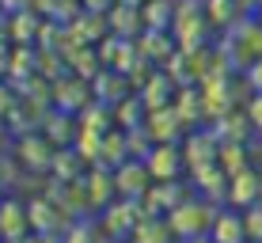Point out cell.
I'll return each mask as SVG.
<instances>
[{
	"mask_svg": "<svg viewBox=\"0 0 262 243\" xmlns=\"http://www.w3.org/2000/svg\"><path fill=\"white\" fill-rule=\"evenodd\" d=\"M148 217L144 213L141 202H133V197H118V202H111L103 213H99V228L106 232V239L111 243H125L133 239V232H137V224Z\"/></svg>",
	"mask_w": 262,
	"mask_h": 243,
	"instance_id": "4",
	"label": "cell"
},
{
	"mask_svg": "<svg viewBox=\"0 0 262 243\" xmlns=\"http://www.w3.org/2000/svg\"><path fill=\"white\" fill-rule=\"evenodd\" d=\"M84 194H88V202H92V209H95V217L106 209L111 202H118V186H114V171H106V167H88L84 171Z\"/></svg>",
	"mask_w": 262,
	"mask_h": 243,
	"instance_id": "14",
	"label": "cell"
},
{
	"mask_svg": "<svg viewBox=\"0 0 262 243\" xmlns=\"http://www.w3.org/2000/svg\"><path fill=\"white\" fill-rule=\"evenodd\" d=\"M84 160L76 156V148H57V156H53V167H50V179H57V183H80L84 179Z\"/></svg>",
	"mask_w": 262,
	"mask_h": 243,
	"instance_id": "32",
	"label": "cell"
},
{
	"mask_svg": "<svg viewBox=\"0 0 262 243\" xmlns=\"http://www.w3.org/2000/svg\"><path fill=\"white\" fill-rule=\"evenodd\" d=\"M129 137H125V129H111L103 137V156H99V167L106 171H118L122 164H129Z\"/></svg>",
	"mask_w": 262,
	"mask_h": 243,
	"instance_id": "30",
	"label": "cell"
},
{
	"mask_svg": "<svg viewBox=\"0 0 262 243\" xmlns=\"http://www.w3.org/2000/svg\"><path fill=\"white\" fill-rule=\"evenodd\" d=\"M144 129H148L152 145H183L186 133H190V129L183 125V118L175 114V106L152 111V114H148V122H144Z\"/></svg>",
	"mask_w": 262,
	"mask_h": 243,
	"instance_id": "12",
	"label": "cell"
},
{
	"mask_svg": "<svg viewBox=\"0 0 262 243\" xmlns=\"http://www.w3.org/2000/svg\"><path fill=\"white\" fill-rule=\"evenodd\" d=\"M80 129L106 137L111 129H118V125H114V111H111V106H103V103H92L84 114H80Z\"/></svg>",
	"mask_w": 262,
	"mask_h": 243,
	"instance_id": "34",
	"label": "cell"
},
{
	"mask_svg": "<svg viewBox=\"0 0 262 243\" xmlns=\"http://www.w3.org/2000/svg\"><path fill=\"white\" fill-rule=\"evenodd\" d=\"M99 57H103V69H111V73H122V76H133L141 69V50L133 38H118V34H111L106 42H99Z\"/></svg>",
	"mask_w": 262,
	"mask_h": 243,
	"instance_id": "8",
	"label": "cell"
},
{
	"mask_svg": "<svg viewBox=\"0 0 262 243\" xmlns=\"http://www.w3.org/2000/svg\"><path fill=\"white\" fill-rule=\"evenodd\" d=\"M190 183H194V194H198V197H205V202L221 205V209L228 205L232 179H228V171H221V164H216V167H205V171H194Z\"/></svg>",
	"mask_w": 262,
	"mask_h": 243,
	"instance_id": "17",
	"label": "cell"
},
{
	"mask_svg": "<svg viewBox=\"0 0 262 243\" xmlns=\"http://www.w3.org/2000/svg\"><path fill=\"white\" fill-rule=\"evenodd\" d=\"M31 8L42 15V19H53V23H61V27H72V23L80 19V12H84L80 0H34Z\"/></svg>",
	"mask_w": 262,
	"mask_h": 243,
	"instance_id": "31",
	"label": "cell"
},
{
	"mask_svg": "<svg viewBox=\"0 0 262 243\" xmlns=\"http://www.w3.org/2000/svg\"><path fill=\"white\" fill-rule=\"evenodd\" d=\"M175 114L183 118L186 129H202V125H205L202 87H179V95H175Z\"/></svg>",
	"mask_w": 262,
	"mask_h": 243,
	"instance_id": "27",
	"label": "cell"
},
{
	"mask_svg": "<svg viewBox=\"0 0 262 243\" xmlns=\"http://www.w3.org/2000/svg\"><path fill=\"white\" fill-rule=\"evenodd\" d=\"M209 129L221 137V145H255V125L247 118V106H236L232 114H224L221 122H213Z\"/></svg>",
	"mask_w": 262,
	"mask_h": 243,
	"instance_id": "15",
	"label": "cell"
},
{
	"mask_svg": "<svg viewBox=\"0 0 262 243\" xmlns=\"http://www.w3.org/2000/svg\"><path fill=\"white\" fill-rule=\"evenodd\" d=\"M209 239L213 243H251L247 239V220H243V213L232 209V205H224V209L216 213V220H213Z\"/></svg>",
	"mask_w": 262,
	"mask_h": 243,
	"instance_id": "24",
	"label": "cell"
},
{
	"mask_svg": "<svg viewBox=\"0 0 262 243\" xmlns=\"http://www.w3.org/2000/svg\"><path fill=\"white\" fill-rule=\"evenodd\" d=\"M141 12H144V31L171 34V27H175V0H148Z\"/></svg>",
	"mask_w": 262,
	"mask_h": 243,
	"instance_id": "33",
	"label": "cell"
},
{
	"mask_svg": "<svg viewBox=\"0 0 262 243\" xmlns=\"http://www.w3.org/2000/svg\"><path fill=\"white\" fill-rule=\"evenodd\" d=\"M243 220H247V239L251 243H262V202L251 205V209L243 213Z\"/></svg>",
	"mask_w": 262,
	"mask_h": 243,
	"instance_id": "43",
	"label": "cell"
},
{
	"mask_svg": "<svg viewBox=\"0 0 262 243\" xmlns=\"http://www.w3.org/2000/svg\"><path fill=\"white\" fill-rule=\"evenodd\" d=\"M38 76V46H8L4 42V84L23 87Z\"/></svg>",
	"mask_w": 262,
	"mask_h": 243,
	"instance_id": "9",
	"label": "cell"
},
{
	"mask_svg": "<svg viewBox=\"0 0 262 243\" xmlns=\"http://www.w3.org/2000/svg\"><path fill=\"white\" fill-rule=\"evenodd\" d=\"M4 152H12V156L19 160V167L27 171V175H50L53 156H57V148L50 145L46 133H31V137H19V141H4Z\"/></svg>",
	"mask_w": 262,
	"mask_h": 243,
	"instance_id": "5",
	"label": "cell"
},
{
	"mask_svg": "<svg viewBox=\"0 0 262 243\" xmlns=\"http://www.w3.org/2000/svg\"><path fill=\"white\" fill-rule=\"evenodd\" d=\"M76 156L84 160V167H99V156H103V137L99 133H88V129H80L76 133Z\"/></svg>",
	"mask_w": 262,
	"mask_h": 243,
	"instance_id": "40",
	"label": "cell"
},
{
	"mask_svg": "<svg viewBox=\"0 0 262 243\" xmlns=\"http://www.w3.org/2000/svg\"><path fill=\"white\" fill-rule=\"evenodd\" d=\"M144 122H148V111H144V103H141L137 95H133V99H125L118 111H114V125H118V129H125V133L144 129Z\"/></svg>",
	"mask_w": 262,
	"mask_h": 243,
	"instance_id": "35",
	"label": "cell"
},
{
	"mask_svg": "<svg viewBox=\"0 0 262 243\" xmlns=\"http://www.w3.org/2000/svg\"><path fill=\"white\" fill-rule=\"evenodd\" d=\"M92 92H95V103L111 106V111H118L125 99L137 95V92H133V80L122 76V73H111V69H103V73H99V80L92 84Z\"/></svg>",
	"mask_w": 262,
	"mask_h": 243,
	"instance_id": "16",
	"label": "cell"
},
{
	"mask_svg": "<svg viewBox=\"0 0 262 243\" xmlns=\"http://www.w3.org/2000/svg\"><path fill=\"white\" fill-rule=\"evenodd\" d=\"M92 103H95V92H92V84H88V80L65 76V80H57V84H53V106H57V111H65V114H72V118H80Z\"/></svg>",
	"mask_w": 262,
	"mask_h": 243,
	"instance_id": "10",
	"label": "cell"
},
{
	"mask_svg": "<svg viewBox=\"0 0 262 243\" xmlns=\"http://www.w3.org/2000/svg\"><path fill=\"white\" fill-rule=\"evenodd\" d=\"M0 167H4V194H12L15 186H19V179L27 175V171L19 167V160H15L12 152H4V160H0Z\"/></svg>",
	"mask_w": 262,
	"mask_h": 243,
	"instance_id": "42",
	"label": "cell"
},
{
	"mask_svg": "<svg viewBox=\"0 0 262 243\" xmlns=\"http://www.w3.org/2000/svg\"><path fill=\"white\" fill-rule=\"evenodd\" d=\"M144 164H148V171H152V183H175V179L190 175V171H186L183 145H156Z\"/></svg>",
	"mask_w": 262,
	"mask_h": 243,
	"instance_id": "11",
	"label": "cell"
},
{
	"mask_svg": "<svg viewBox=\"0 0 262 243\" xmlns=\"http://www.w3.org/2000/svg\"><path fill=\"white\" fill-rule=\"evenodd\" d=\"M27 243H65V236H34V232H31Z\"/></svg>",
	"mask_w": 262,
	"mask_h": 243,
	"instance_id": "47",
	"label": "cell"
},
{
	"mask_svg": "<svg viewBox=\"0 0 262 243\" xmlns=\"http://www.w3.org/2000/svg\"><path fill=\"white\" fill-rule=\"evenodd\" d=\"M194 243H213V239H194Z\"/></svg>",
	"mask_w": 262,
	"mask_h": 243,
	"instance_id": "49",
	"label": "cell"
},
{
	"mask_svg": "<svg viewBox=\"0 0 262 243\" xmlns=\"http://www.w3.org/2000/svg\"><path fill=\"white\" fill-rule=\"evenodd\" d=\"M38 76L50 80V84H57V80L72 76L69 57H65V53H53V50H38Z\"/></svg>",
	"mask_w": 262,
	"mask_h": 243,
	"instance_id": "37",
	"label": "cell"
},
{
	"mask_svg": "<svg viewBox=\"0 0 262 243\" xmlns=\"http://www.w3.org/2000/svg\"><path fill=\"white\" fill-rule=\"evenodd\" d=\"M84 4V12H92V15H111V8L118 4V0H80Z\"/></svg>",
	"mask_w": 262,
	"mask_h": 243,
	"instance_id": "45",
	"label": "cell"
},
{
	"mask_svg": "<svg viewBox=\"0 0 262 243\" xmlns=\"http://www.w3.org/2000/svg\"><path fill=\"white\" fill-rule=\"evenodd\" d=\"M42 23H46V19H42L38 12L4 15V42H8V46H38Z\"/></svg>",
	"mask_w": 262,
	"mask_h": 243,
	"instance_id": "20",
	"label": "cell"
},
{
	"mask_svg": "<svg viewBox=\"0 0 262 243\" xmlns=\"http://www.w3.org/2000/svg\"><path fill=\"white\" fill-rule=\"evenodd\" d=\"M262 202V171L258 167H247L239 175H232V190H228V205L239 213H247L251 205Z\"/></svg>",
	"mask_w": 262,
	"mask_h": 243,
	"instance_id": "19",
	"label": "cell"
},
{
	"mask_svg": "<svg viewBox=\"0 0 262 243\" xmlns=\"http://www.w3.org/2000/svg\"><path fill=\"white\" fill-rule=\"evenodd\" d=\"M247 118H251V125H255V137L262 141V95L247 99Z\"/></svg>",
	"mask_w": 262,
	"mask_h": 243,
	"instance_id": "44",
	"label": "cell"
},
{
	"mask_svg": "<svg viewBox=\"0 0 262 243\" xmlns=\"http://www.w3.org/2000/svg\"><path fill=\"white\" fill-rule=\"evenodd\" d=\"M12 243H27V239H12Z\"/></svg>",
	"mask_w": 262,
	"mask_h": 243,
	"instance_id": "50",
	"label": "cell"
},
{
	"mask_svg": "<svg viewBox=\"0 0 262 243\" xmlns=\"http://www.w3.org/2000/svg\"><path fill=\"white\" fill-rule=\"evenodd\" d=\"M114 186H118V197H133V202H144V194L152 190V171L144 160H129L114 171Z\"/></svg>",
	"mask_w": 262,
	"mask_h": 243,
	"instance_id": "13",
	"label": "cell"
},
{
	"mask_svg": "<svg viewBox=\"0 0 262 243\" xmlns=\"http://www.w3.org/2000/svg\"><path fill=\"white\" fill-rule=\"evenodd\" d=\"M216 50H221L224 65L236 76H247L262 61V19L258 15H243L232 31H224L216 38Z\"/></svg>",
	"mask_w": 262,
	"mask_h": 243,
	"instance_id": "1",
	"label": "cell"
},
{
	"mask_svg": "<svg viewBox=\"0 0 262 243\" xmlns=\"http://www.w3.org/2000/svg\"><path fill=\"white\" fill-rule=\"evenodd\" d=\"M69 34H72V46H99V42L111 38V23H106V15L80 12V19L69 27Z\"/></svg>",
	"mask_w": 262,
	"mask_h": 243,
	"instance_id": "25",
	"label": "cell"
},
{
	"mask_svg": "<svg viewBox=\"0 0 262 243\" xmlns=\"http://www.w3.org/2000/svg\"><path fill=\"white\" fill-rule=\"evenodd\" d=\"M137 50H141V57L148 61V65H156V69H164L167 61H171V53H175V38L164 31H144L141 38H137Z\"/></svg>",
	"mask_w": 262,
	"mask_h": 243,
	"instance_id": "26",
	"label": "cell"
},
{
	"mask_svg": "<svg viewBox=\"0 0 262 243\" xmlns=\"http://www.w3.org/2000/svg\"><path fill=\"white\" fill-rule=\"evenodd\" d=\"M106 23H111V34H118V38H133L137 42L141 34H144V12L137 4H114L111 8V15H106Z\"/></svg>",
	"mask_w": 262,
	"mask_h": 243,
	"instance_id": "23",
	"label": "cell"
},
{
	"mask_svg": "<svg viewBox=\"0 0 262 243\" xmlns=\"http://www.w3.org/2000/svg\"><path fill=\"white\" fill-rule=\"evenodd\" d=\"M205 15H209L216 38H221V34H224V31H232V27H236L247 12L239 8V0H205Z\"/></svg>",
	"mask_w": 262,
	"mask_h": 243,
	"instance_id": "29",
	"label": "cell"
},
{
	"mask_svg": "<svg viewBox=\"0 0 262 243\" xmlns=\"http://www.w3.org/2000/svg\"><path fill=\"white\" fill-rule=\"evenodd\" d=\"M125 137H129V156L133 160H148L152 156V137H148V129H133V133H125Z\"/></svg>",
	"mask_w": 262,
	"mask_h": 243,
	"instance_id": "41",
	"label": "cell"
},
{
	"mask_svg": "<svg viewBox=\"0 0 262 243\" xmlns=\"http://www.w3.org/2000/svg\"><path fill=\"white\" fill-rule=\"evenodd\" d=\"M171 38L183 53H198L216 46V31L205 15V0H175V27H171Z\"/></svg>",
	"mask_w": 262,
	"mask_h": 243,
	"instance_id": "2",
	"label": "cell"
},
{
	"mask_svg": "<svg viewBox=\"0 0 262 243\" xmlns=\"http://www.w3.org/2000/svg\"><path fill=\"white\" fill-rule=\"evenodd\" d=\"M243 80H247V87H251V95H262V61H258V65H255V69H251V73H247V76H243Z\"/></svg>",
	"mask_w": 262,
	"mask_h": 243,
	"instance_id": "46",
	"label": "cell"
},
{
	"mask_svg": "<svg viewBox=\"0 0 262 243\" xmlns=\"http://www.w3.org/2000/svg\"><path fill=\"white\" fill-rule=\"evenodd\" d=\"M122 4H137V8H144V4H148V0H122Z\"/></svg>",
	"mask_w": 262,
	"mask_h": 243,
	"instance_id": "48",
	"label": "cell"
},
{
	"mask_svg": "<svg viewBox=\"0 0 262 243\" xmlns=\"http://www.w3.org/2000/svg\"><path fill=\"white\" fill-rule=\"evenodd\" d=\"M183 156H186V171H205V167H216V160H221V137L209 129V125H202V129H190L183 141Z\"/></svg>",
	"mask_w": 262,
	"mask_h": 243,
	"instance_id": "7",
	"label": "cell"
},
{
	"mask_svg": "<svg viewBox=\"0 0 262 243\" xmlns=\"http://www.w3.org/2000/svg\"><path fill=\"white\" fill-rule=\"evenodd\" d=\"M216 164H221V171H228V179L247 171L251 167V145H221V160Z\"/></svg>",
	"mask_w": 262,
	"mask_h": 243,
	"instance_id": "38",
	"label": "cell"
},
{
	"mask_svg": "<svg viewBox=\"0 0 262 243\" xmlns=\"http://www.w3.org/2000/svg\"><path fill=\"white\" fill-rule=\"evenodd\" d=\"M175 95H179V84L164 73V69H156L152 80L137 92V99L144 103V111H148V114L152 111H164V106H175Z\"/></svg>",
	"mask_w": 262,
	"mask_h": 243,
	"instance_id": "21",
	"label": "cell"
},
{
	"mask_svg": "<svg viewBox=\"0 0 262 243\" xmlns=\"http://www.w3.org/2000/svg\"><path fill=\"white\" fill-rule=\"evenodd\" d=\"M65 57H69L72 76L88 80V84H95L99 73H103V57H99V46H72Z\"/></svg>",
	"mask_w": 262,
	"mask_h": 243,
	"instance_id": "28",
	"label": "cell"
},
{
	"mask_svg": "<svg viewBox=\"0 0 262 243\" xmlns=\"http://www.w3.org/2000/svg\"><path fill=\"white\" fill-rule=\"evenodd\" d=\"M129 243H175V236H171V228H167L164 217H144Z\"/></svg>",
	"mask_w": 262,
	"mask_h": 243,
	"instance_id": "36",
	"label": "cell"
},
{
	"mask_svg": "<svg viewBox=\"0 0 262 243\" xmlns=\"http://www.w3.org/2000/svg\"><path fill=\"white\" fill-rule=\"evenodd\" d=\"M216 213H221V205H213V202H205V197L194 194L190 202H183V205H179L171 217H164V220H167L175 243H194V239H209Z\"/></svg>",
	"mask_w": 262,
	"mask_h": 243,
	"instance_id": "3",
	"label": "cell"
},
{
	"mask_svg": "<svg viewBox=\"0 0 262 243\" xmlns=\"http://www.w3.org/2000/svg\"><path fill=\"white\" fill-rule=\"evenodd\" d=\"M31 236V217H27V202H19L15 194H4V205H0V239H27Z\"/></svg>",
	"mask_w": 262,
	"mask_h": 243,
	"instance_id": "18",
	"label": "cell"
},
{
	"mask_svg": "<svg viewBox=\"0 0 262 243\" xmlns=\"http://www.w3.org/2000/svg\"><path fill=\"white\" fill-rule=\"evenodd\" d=\"M194 197V183L190 179H175V183H152V190L144 194V213L148 217H171L183 202Z\"/></svg>",
	"mask_w": 262,
	"mask_h": 243,
	"instance_id": "6",
	"label": "cell"
},
{
	"mask_svg": "<svg viewBox=\"0 0 262 243\" xmlns=\"http://www.w3.org/2000/svg\"><path fill=\"white\" fill-rule=\"evenodd\" d=\"M42 133L50 137L53 148H72V145H76V133H80V118H72V114L50 106L46 118H42Z\"/></svg>",
	"mask_w": 262,
	"mask_h": 243,
	"instance_id": "22",
	"label": "cell"
},
{
	"mask_svg": "<svg viewBox=\"0 0 262 243\" xmlns=\"http://www.w3.org/2000/svg\"><path fill=\"white\" fill-rule=\"evenodd\" d=\"M258 19H262V8H258Z\"/></svg>",
	"mask_w": 262,
	"mask_h": 243,
	"instance_id": "51",
	"label": "cell"
},
{
	"mask_svg": "<svg viewBox=\"0 0 262 243\" xmlns=\"http://www.w3.org/2000/svg\"><path fill=\"white\" fill-rule=\"evenodd\" d=\"M65 243H111V239H106V232L99 228V217H88V220H76L65 232Z\"/></svg>",
	"mask_w": 262,
	"mask_h": 243,
	"instance_id": "39",
	"label": "cell"
}]
</instances>
